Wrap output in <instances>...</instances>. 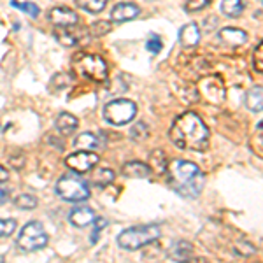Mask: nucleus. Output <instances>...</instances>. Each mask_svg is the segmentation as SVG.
Instances as JSON below:
<instances>
[{"instance_id": "nucleus-1", "label": "nucleus", "mask_w": 263, "mask_h": 263, "mask_svg": "<svg viewBox=\"0 0 263 263\" xmlns=\"http://www.w3.org/2000/svg\"><path fill=\"white\" fill-rule=\"evenodd\" d=\"M171 141L182 151H205L209 147V128L197 112H182L171 126Z\"/></svg>"}, {"instance_id": "nucleus-2", "label": "nucleus", "mask_w": 263, "mask_h": 263, "mask_svg": "<svg viewBox=\"0 0 263 263\" xmlns=\"http://www.w3.org/2000/svg\"><path fill=\"white\" fill-rule=\"evenodd\" d=\"M168 184L184 198H197L202 193L205 177L197 163L188 160H172L167 168Z\"/></svg>"}, {"instance_id": "nucleus-3", "label": "nucleus", "mask_w": 263, "mask_h": 263, "mask_svg": "<svg viewBox=\"0 0 263 263\" xmlns=\"http://www.w3.org/2000/svg\"><path fill=\"white\" fill-rule=\"evenodd\" d=\"M158 239L160 228L156 224H141V227H132L123 230L120 237H118V244L126 251H137V249L155 242Z\"/></svg>"}, {"instance_id": "nucleus-4", "label": "nucleus", "mask_w": 263, "mask_h": 263, "mask_svg": "<svg viewBox=\"0 0 263 263\" xmlns=\"http://www.w3.org/2000/svg\"><path fill=\"white\" fill-rule=\"evenodd\" d=\"M72 69L78 72L79 76H83V78L95 83L105 81L109 76L107 63L99 54H86V53L76 54L74 60H72Z\"/></svg>"}, {"instance_id": "nucleus-5", "label": "nucleus", "mask_w": 263, "mask_h": 263, "mask_svg": "<svg viewBox=\"0 0 263 263\" xmlns=\"http://www.w3.org/2000/svg\"><path fill=\"white\" fill-rule=\"evenodd\" d=\"M135 114H137V105H135V102H132L128 99L111 100L104 107L105 121L111 123L114 126H121L130 123L135 118Z\"/></svg>"}, {"instance_id": "nucleus-6", "label": "nucleus", "mask_w": 263, "mask_h": 263, "mask_svg": "<svg viewBox=\"0 0 263 263\" xmlns=\"http://www.w3.org/2000/svg\"><path fill=\"white\" fill-rule=\"evenodd\" d=\"M57 195L65 202H83L90 197V188L76 176H62L57 182Z\"/></svg>"}, {"instance_id": "nucleus-7", "label": "nucleus", "mask_w": 263, "mask_h": 263, "mask_svg": "<svg viewBox=\"0 0 263 263\" xmlns=\"http://www.w3.org/2000/svg\"><path fill=\"white\" fill-rule=\"evenodd\" d=\"M48 244V233L39 221H28L21 228L18 246L23 251H39Z\"/></svg>"}, {"instance_id": "nucleus-8", "label": "nucleus", "mask_w": 263, "mask_h": 263, "mask_svg": "<svg viewBox=\"0 0 263 263\" xmlns=\"http://www.w3.org/2000/svg\"><path fill=\"white\" fill-rule=\"evenodd\" d=\"M99 163V155L91 151H76L65 158V165L76 174H84L91 171Z\"/></svg>"}, {"instance_id": "nucleus-9", "label": "nucleus", "mask_w": 263, "mask_h": 263, "mask_svg": "<svg viewBox=\"0 0 263 263\" xmlns=\"http://www.w3.org/2000/svg\"><path fill=\"white\" fill-rule=\"evenodd\" d=\"M198 90L209 102L221 104L224 100V86L218 76H207L198 83Z\"/></svg>"}, {"instance_id": "nucleus-10", "label": "nucleus", "mask_w": 263, "mask_h": 263, "mask_svg": "<svg viewBox=\"0 0 263 263\" xmlns=\"http://www.w3.org/2000/svg\"><path fill=\"white\" fill-rule=\"evenodd\" d=\"M49 21L58 28H70L79 23V16L70 7H53L49 11Z\"/></svg>"}, {"instance_id": "nucleus-11", "label": "nucleus", "mask_w": 263, "mask_h": 263, "mask_svg": "<svg viewBox=\"0 0 263 263\" xmlns=\"http://www.w3.org/2000/svg\"><path fill=\"white\" fill-rule=\"evenodd\" d=\"M139 14H141V7L139 6L130 4V2H121L112 7L111 20L116 21V23H123V21H130L134 18H137Z\"/></svg>"}, {"instance_id": "nucleus-12", "label": "nucleus", "mask_w": 263, "mask_h": 263, "mask_svg": "<svg viewBox=\"0 0 263 263\" xmlns=\"http://www.w3.org/2000/svg\"><path fill=\"white\" fill-rule=\"evenodd\" d=\"M179 41L184 48H197L200 42V28L197 23H186L179 30Z\"/></svg>"}, {"instance_id": "nucleus-13", "label": "nucleus", "mask_w": 263, "mask_h": 263, "mask_svg": "<svg viewBox=\"0 0 263 263\" xmlns=\"http://www.w3.org/2000/svg\"><path fill=\"white\" fill-rule=\"evenodd\" d=\"M219 41L224 42L227 46H232V48H237V46H242L248 41V33L244 30H239V28L233 27H227L223 30H219Z\"/></svg>"}, {"instance_id": "nucleus-14", "label": "nucleus", "mask_w": 263, "mask_h": 263, "mask_svg": "<svg viewBox=\"0 0 263 263\" xmlns=\"http://www.w3.org/2000/svg\"><path fill=\"white\" fill-rule=\"evenodd\" d=\"M97 219L95 213L90 207H76L74 211L69 214V221L78 228H83V227H88L90 223H93Z\"/></svg>"}, {"instance_id": "nucleus-15", "label": "nucleus", "mask_w": 263, "mask_h": 263, "mask_svg": "<svg viewBox=\"0 0 263 263\" xmlns=\"http://www.w3.org/2000/svg\"><path fill=\"white\" fill-rule=\"evenodd\" d=\"M54 128H57L60 135H65L67 137V135L74 134L76 128H78V118L70 112H62L57 118V121H54Z\"/></svg>"}, {"instance_id": "nucleus-16", "label": "nucleus", "mask_w": 263, "mask_h": 263, "mask_svg": "<svg viewBox=\"0 0 263 263\" xmlns=\"http://www.w3.org/2000/svg\"><path fill=\"white\" fill-rule=\"evenodd\" d=\"M84 33H86L84 28L81 32H78V30H74V28L70 27V28H58V30L54 32V37H57V39L60 41L63 46H76V44H79V42L83 41Z\"/></svg>"}, {"instance_id": "nucleus-17", "label": "nucleus", "mask_w": 263, "mask_h": 263, "mask_svg": "<svg viewBox=\"0 0 263 263\" xmlns=\"http://www.w3.org/2000/svg\"><path fill=\"white\" fill-rule=\"evenodd\" d=\"M246 107L253 112L263 111V86H253L246 93Z\"/></svg>"}, {"instance_id": "nucleus-18", "label": "nucleus", "mask_w": 263, "mask_h": 263, "mask_svg": "<svg viewBox=\"0 0 263 263\" xmlns=\"http://www.w3.org/2000/svg\"><path fill=\"white\" fill-rule=\"evenodd\" d=\"M171 258L179 263L193 258V244H190L188 240H177L171 249Z\"/></svg>"}, {"instance_id": "nucleus-19", "label": "nucleus", "mask_w": 263, "mask_h": 263, "mask_svg": "<svg viewBox=\"0 0 263 263\" xmlns=\"http://www.w3.org/2000/svg\"><path fill=\"white\" fill-rule=\"evenodd\" d=\"M123 174L134 177V179H146V177H149L151 168L142 162H128L123 165Z\"/></svg>"}, {"instance_id": "nucleus-20", "label": "nucleus", "mask_w": 263, "mask_h": 263, "mask_svg": "<svg viewBox=\"0 0 263 263\" xmlns=\"http://www.w3.org/2000/svg\"><path fill=\"white\" fill-rule=\"evenodd\" d=\"M147 167L151 168V172L156 174H165L168 168V160L165 156V153L162 149H155L149 153V165Z\"/></svg>"}, {"instance_id": "nucleus-21", "label": "nucleus", "mask_w": 263, "mask_h": 263, "mask_svg": "<svg viewBox=\"0 0 263 263\" xmlns=\"http://www.w3.org/2000/svg\"><path fill=\"white\" fill-rule=\"evenodd\" d=\"M99 137H97L95 134H91V132H86V134H81L78 139H76L74 146L78 147L79 151H90V149H95V147H99Z\"/></svg>"}, {"instance_id": "nucleus-22", "label": "nucleus", "mask_w": 263, "mask_h": 263, "mask_svg": "<svg viewBox=\"0 0 263 263\" xmlns=\"http://www.w3.org/2000/svg\"><path fill=\"white\" fill-rule=\"evenodd\" d=\"M112 181H114V172L107 167L97 168V171L91 174V182L95 186H100V188H105V186L112 184Z\"/></svg>"}, {"instance_id": "nucleus-23", "label": "nucleus", "mask_w": 263, "mask_h": 263, "mask_svg": "<svg viewBox=\"0 0 263 263\" xmlns=\"http://www.w3.org/2000/svg\"><path fill=\"white\" fill-rule=\"evenodd\" d=\"M244 7V2H240V0H227V2L221 4V11L228 18H239L242 14Z\"/></svg>"}, {"instance_id": "nucleus-24", "label": "nucleus", "mask_w": 263, "mask_h": 263, "mask_svg": "<svg viewBox=\"0 0 263 263\" xmlns=\"http://www.w3.org/2000/svg\"><path fill=\"white\" fill-rule=\"evenodd\" d=\"M70 83H72V74H69V72H58L57 76H53V79L49 83L51 91L65 90L67 86H70Z\"/></svg>"}, {"instance_id": "nucleus-25", "label": "nucleus", "mask_w": 263, "mask_h": 263, "mask_svg": "<svg viewBox=\"0 0 263 263\" xmlns=\"http://www.w3.org/2000/svg\"><path fill=\"white\" fill-rule=\"evenodd\" d=\"M111 30H112L111 21H104V20L95 21V23H91L90 28H88V32H90L91 37H104V35H107Z\"/></svg>"}, {"instance_id": "nucleus-26", "label": "nucleus", "mask_w": 263, "mask_h": 263, "mask_svg": "<svg viewBox=\"0 0 263 263\" xmlns=\"http://www.w3.org/2000/svg\"><path fill=\"white\" fill-rule=\"evenodd\" d=\"M14 205L18 209H23V211H30V209H35L37 207V198L33 195H20V197L14 198Z\"/></svg>"}, {"instance_id": "nucleus-27", "label": "nucleus", "mask_w": 263, "mask_h": 263, "mask_svg": "<svg viewBox=\"0 0 263 263\" xmlns=\"http://www.w3.org/2000/svg\"><path fill=\"white\" fill-rule=\"evenodd\" d=\"M147 135H149V128H147V125L142 121L135 123L130 128V137L134 139V141H144V139H147Z\"/></svg>"}, {"instance_id": "nucleus-28", "label": "nucleus", "mask_w": 263, "mask_h": 263, "mask_svg": "<svg viewBox=\"0 0 263 263\" xmlns=\"http://www.w3.org/2000/svg\"><path fill=\"white\" fill-rule=\"evenodd\" d=\"M11 6L16 7V9H21V11L28 12V16H32V18H37V16H39V12H41L39 6H37V4H33V2H18V0H12Z\"/></svg>"}, {"instance_id": "nucleus-29", "label": "nucleus", "mask_w": 263, "mask_h": 263, "mask_svg": "<svg viewBox=\"0 0 263 263\" xmlns=\"http://www.w3.org/2000/svg\"><path fill=\"white\" fill-rule=\"evenodd\" d=\"M78 6L81 7V9L88 11V12H100L104 11L105 7V0H88V2H81V0H78Z\"/></svg>"}, {"instance_id": "nucleus-30", "label": "nucleus", "mask_w": 263, "mask_h": 263, "mask_svg": "<svg viewBox=\"0 0 263 263\" xmlns=\"http://www.w3.org/2000/svg\"><path fill=\"white\" fill-rule=\"evenodd\" d=\"M253 69L263 74V41L253 51Z\"/></svg>"}, {"instance_id": "nucleus-31", "label": "nucleus", "mask_w": 263, "mask_h": 263, "mask_svg": "<svg viewBox=\"0 0 263 263\" xmlns=\"http://www.w3.org/2000/svg\"><path fill=\"white\" fill-rule=\"evenodd\" d=\"M16 230L14 219H0V237H9Z\"/></svg>"}, {"instance_id": "nucleus-32", "label": "nucleus", "mask_w": 263, "mask_h": 263, "mask_svg": "<svg viewBox=\"0 0 263 263\" xmlns=\"http://www.w3.org/2000/svg\"><path fill=\"white\" fill-rule=\"evenodd\" d=\"M146 48L151 51V53H160V49H162V41H160V37L158 35H151L149 37V41H147V44H146Z\"/></svg>"}, {"instance_id": "nucleus-33", "label": "nucleus", "mask_w": 263, "mask_h": 263, "mask_svg": "<svg viewBox=\"0 0 263 263\" xmlns=\"http://www.w3.org/2000/svg\"><path fill=\"white\" fill-rule=\"evenodd\" d=\"M209 0H198V2H186L184 4V9L186 11H200V9H205L207 6H209Z\"/></svg>"}, {"instance_id": "nucleus-34", "label": "nucleus", "mask_w": 263, "mask_h": 263, "mask_svg": "<svg viewBox=\"0 0 263 263\" xmlns=\"http://www.w3.org/2000/svg\"><path fill=\"white\" fill-rule=\"evenodd\" d=\"M7 179H9V172L0 165V182H6Z\"/></svg>"}, {"instance_id": "nucleus-35", "label": "nucleus", "mask_w": 263, "mask_h": 263, "mask_svg": "<svg viewBox=\"0 0 263 263\" xmlns=\"http://www.w3.org/2000/svg\"><path fill=\"white\" fill-rule=\"evenodd\" d=\"M181 263H205V261H203L202 260V258H190V260H186V261H181Z\"/></svg>"}, {"instance_id": "nucleus-36", "label": "nucleus", "mask_w": 263, "mask_h": 263, "mask_svg": "<svg viewBox=\"0 0 263 263\" xmlns=\"http://www.w3.org/2000/svg\"><path fill=\"white\" fill-rule=\"evenodd\" d=\"M6 198H7V192H6V190L0 188V203L6 202Z\"/></svg>"}, {"instance_id": "nucleus-37", "label": "nucleus", "mask_w": 263, "mask_h": 263, "mask_svg": "<svg viewBox=\"0 0 263 263\" xmlns=\"http://www.w3.org/2000/svg\"><path fill=\"white\" fill-rule=\"evenodd\" d=\"M0 263H6V260H4V256H0Z\"/></svg>"}]
</instances>
